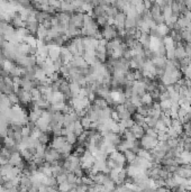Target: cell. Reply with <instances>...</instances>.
I'll list each match as a JSON object with an SVG mask.
<instances>
[{"mask_svg":"<svg viewBox=\"0 0 191 192\" xmlns=\"http://www.w3.org/2000/svg\"><path fill=\"white\" fill-rule=\"evenodd\" d=\"M140 148L146 150H152L158 146V141L156 138H153V137H149V136L144 135L140 139Z\"/></svg>","mask_w":191,"mask_h":192,"instance_id":"6da1fadb","label":"cell"},{"mask_svg":"<svg viewBox=\"0 0 191 192\" xmlns=\"http://www.w3.org/2000/svg\"><path fill=\"white\" fill-rule=\"evenodd\" d=\"M131 130L133 131V134H134V136L136 137V139H138V141H140V138L145 135L144 128H143L142 126H140V125H136V124H134V126L132 127Z\"/></svg>","mask_w":191,"mask_h":192,"instance_id":"7a4b0ae2","label":"cell"},{"mask_svg":"<svg viewBox=\"0 0 191 192\" xmlns=\"http://www.w3.org/2000/svg\"><path fill=\"white\" fill-rule=\"evenodd\" d=\"M108 178V174H105V173H97L94 176H93L91 180L93 181L94 184H103L105 181L107 180Z\"/></svg>","mask_w":191,"mask_h":192,"instance_id":"3957f363","label":"cell"},{"mask_svg":"<svg viewBox=\"0 0 191 192\" xmlns=\"http://www.w3.org/2000/svg\"><path fill=\"white\" fill-rule=\"evenodd\" d=\"M92 105H93V106H96V107L98 108L99 110H103L105 108L108 107L107 101H106L103 98H96V100L92 102Z\"/></svg>","mask_w":191,"mask_h":192,"instance_id":"277c9868","label":"cell"},{"mask_svg":"<svg viewBox=\"0 0 191 192\" xmlns=\"http://www.w3.org/2000/svg\"><path fill=\"white\" fill-rule=\"evenodd\" d=\"M137 156L140 157V159H147L149 162H152V154H151V152L149 150H143V148H140L138 152H137Z\"/></svg>","mask_w":191,"mask_h":192,"instance_id":"5b68a950","label":"cell"},{"mask_svg":"<svg viewBox=\"0 0 191 192\" xmlns=\"http://www.w3.org/2000/svg\"><path fill=\"white\" fill-rule=\"evenodd\" d=\"M124 106H125L126 110L131 113V115H135V113H136L137 107H136L135 105H133V103H132L131 99H127V100H126V102L124 103Z\"/></svg>","mask_w":191,"mask_h":192,"instance_id":"8992f818","label":"cell"},{"mask_svg":"<svg viewBox=\"0 0 191 192\" xmlns=\"http://www.w3.org/2000/svg\"><path fill=\"white\" fill-rule=\"evenodd\" d=\"M103 185H105V188L108 190V192H112L114 190H116V187H117L116 182H115V181H112V180L109 178V176H108L107 180L105 181Z\"/></svg>","mask_w":191,"mask_h":192,"instance_id":"52a82bcc","label":"cell"},{"mask_svg":"<svg viewBox=\"0 0 191 192\" xmlns=\"http://www.w3.org/2000/svg\"><path fill=\"white\" fill-rule=\"evenodd\" d=\"M79 122H80V124H81V126L83 127L84 130H85V129H87V130H89V129H90V127H91V124H92V122H91V120H90V119H89L87 116H83L82 118H80Z\"/></svg>","mask_w":191,"mask_h":192,"instance_id":"ba28073f","label":"cell"},{"mask_svg":"<svg viewBox=\"0 0 191 192\" xmlns=\"http://www.w3.org/2000/svg\"><path fill=\"white\" fill-rule=\"evenodd\" d=\"M124 155H125L126 162H128L129 164L133 163V162L135 161L136 157H137V155H136L135 153H133L132 150H126V152H124Z\"/></svg>","mask_w":191,"mask_h":192,"instance_id":"9c48e42d","label":"cell"},{"mask_svg":"<svg viewBox=\"0 0 191 192\" xmlns=\"http://www.w3.org/2000/svg\"><path fill=\"white\" fill-rule=\"evenodd\" d=\"M136 28V18L127 17L125 21V29H133Z\"/></svg>","mask_w":191,"mask_h":192,"instance_id":"30bf717a","label":"cell"},{"mask_svg":"<svg viewBox=\"0 0 191 192\" xmlns=\"http://www.w3.org/2000/svg\"><path fill=\"white\" fill-rule=\"evenodd\" d=\"M162 15L165 20H168L172 17V9H171V6H165L164 8H162Z\"/></svg>","mask_w":191,"mask_h":192,"instance_id":"8fae6325","label":"cell"},{"mask_svg":"<svg viewBox=\"0 0 191 192\" xmlns=\"http://www.w3.org/2000/svg\"><path fill=\"white\" fill-rule=\"evenodd\" d=\"M158 119H155V118H152V117H145V122L149 128H155L156 124H158Z\"/></svg>","mask_w":191,"mask_h":192,"instance_id":"7c38bea8","label":"cell"},{"mask_svg":"<svg viewBox=\"0 0 191 192\" xmlns=\"http://www.w3.org/2000/svg\"><path fill=\"white\" fill-rule=\"evenodd\" d=\"M140 100H142V105H144V106H149L151 103H153V99H152V97L147 92L140 98Z\"/></svg>","mask_w":191,"mask_h":192,"instance_id":"4fadbf2b","label":"cell"},{"mask_svg":"<svg viewBox=\"0 0 191 192\" xmlns=\"http://www.w3.org/2000/svg\"><path fill=\"white\" fill-rule=\"evenodd\" d=\"M160 119L165 124V126L168 127V128H171V126H172V118L170 117V116H166V115L162 113V116H161Z\"/></svg>","mask_w":191,"mask_h":192,"instance_id":"5bb4252c","label":"cell"},{"mask_svg":"<svg viewBox=\"0 0 191 192\" xmlns=\"http://www.w3.org/2000/svg\"><path fill=\"white\" fill-rule=\"evenodd\" d=\"M170 138H169V135L165 133V131H158V142H168Z\"/></svg>","mask_w":191,"mask_h":192,"instance_id":"9a60e30c","label":"cell"},{"mask_svg":"<svg viewBox=\"0 0 191 192\" xmlns=\"http://www.w3.org/2000/svg\"><path fill=\"white\" fill-rule=\"evenodd\" d=\"M145 135L158 139V131L155 130L154 128H146V129H145Z\"/></svg>","mask_w":191,"mask_h":192,"instance_id":"2e32d148","label":"cell"},{"mask_svg":"<svg viewBox=\"0 0 191 192\" xmlns=\"http://www.w3.org/2000/svg\"><path fill=\"white\" fill-rule=\"evenodd\" d=\"M166 134L169 135V138H170V139H177V138H179V134H178L174 129H172V128H169Z\"/></svg>","mask_w":191,"mask_h":192,"instance_id":"e0dca14e","label":"cell"},{"mask_svg":"<svg viewBox=\"0 0 191 192\" xmlns=\"http://www.w3.org/2000/svg\"><path fill=\"white\" fill-rule=\"evenodd\" d=\"M116 191L117 192H132V190L124 183V184H118V185H117Z\"/></svg>","mask_w":191,"mask_h":192,"instance_id":"ac0fdd59","label":"cell"},{"mask_svg":"<svg viewBox=\"0 0 191 192\" xmlns=\"http://www.w3.org/2000/svg\"><path fill=\"white\" fill-rule=\"evenodd\" d=\"M188 115V110L184 109V108H179V110H178V119H182V118H184Z\"/></svg>","mask_w":191,"mask_h":192,"instance_id":"d6986e66","label":"cell"},{"mask_svg":"<svg viewBox=\"0 0 191 192\" xmlns=\"http://www.w3.org/2000/svg\"><path fill=\"white\" fill-rule=\"evenodd\" d=\"M66 180H68V176H66V173H63L59 175L57 178H56V181L59 183V185L60 184H63V183H66Z\"/></svg>","mask_w":191,"mask_h":192,"instance_id":"ffe728a7","label":"cell"},{"mask_svg":"<svg viewBox=\"0 0 191 192\" xmlns=\"http://www.w3.org/2000/svg\"><path fill=\"white\" fill-rule=\"evenodd\" d=\"M177 168L178 166H173V165H165V166H163V169L165 170V171H168L169 173H175V171H177Z\"/></svg>","mask_w":191,"mask_h":192,"instance_id":"44dd1931","label":"cell"},{"mask_svg":"<svg viewBox=\"0 0 191 192\" xmlns=\"http://www.w3.org/2000/svg\"><path fill=\"white\" fill-rule=\"evenodd\" d=\"M163 100H170V93L168 91L161 93V96H160V101H163Z\"/></svg>","mask_w":191,"mask_h":192,"instance_id":"7402d4cb","label":"cell"},{"mask_svg":"<svg viewBox=\"0 0 191 192\" xmlns=\"http://www.w3.org/2000/svg\"><path fill=\"white\" fill-rule=\"evenodd\" d=\"M112 192H117V191H116V190H114V191H112Z\"/></svg>","mask_w":191,"mask_h":192,"instance_id":"603a6c76","label":"cell"}]
</instances>
